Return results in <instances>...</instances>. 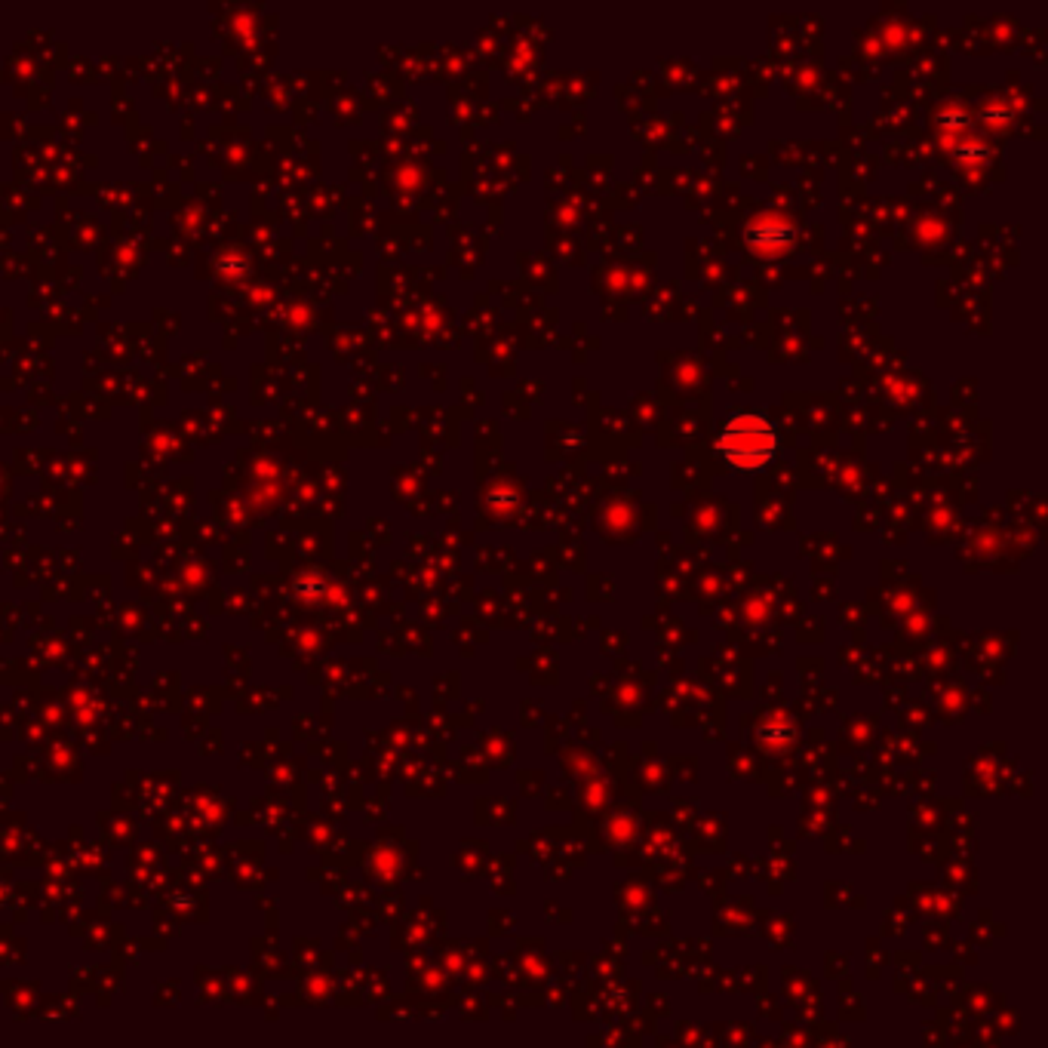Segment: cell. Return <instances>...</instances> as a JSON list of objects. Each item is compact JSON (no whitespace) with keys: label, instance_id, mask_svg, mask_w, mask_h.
Masks as SVG:
<instances>
[{"label":"cell","instance_id":"1","mask_svg":"<svg viewBox=\"0 0 1048 1048\" xmlns=\"http://www.w3.org/2000/svg\"><path fill=\"white\" fill-rule=\"evenodd\" d=\"M720 455L738 471H760L778 452V434L760 412H735L720 431Z\"/></svg>","mask_w":1048,"mask_h":1048},{"label":"cell","instance_id":"2","mask_svg":"<svg viewBox=\"0 0 1048 1048\" xmlns=\"http://www.w3.org/2000/svg\"><path fill=\"white\" fill-rule=\"evenodd\" d=\"M796 228L784 219H757L747 228V246L757 256H784L793 249Z\"/></svg>","mask_w":1048,"mask_h":1048}]
</instances>
